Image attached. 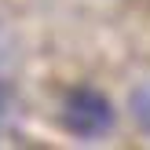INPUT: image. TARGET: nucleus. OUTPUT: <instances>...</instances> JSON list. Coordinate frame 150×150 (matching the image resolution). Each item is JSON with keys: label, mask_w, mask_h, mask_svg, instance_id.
I'll use <instances>...</instances> for the list:
<instances>
[{"label": "nucleus", "mask_w": 150, "mask_h": 150, "mask_svg": "<svg viewBox=\"0 0 150 150\" xmlns=\"http://www.w3.org/2000/svg\"><path fill=\"white\" fill-rule=\"evenodd\" d=\"M117 114H114V103L99 92V88H73L70 95L62 99V128L77 139H99L114 128Z\"/></svg>", "instance_id": "obj_1"}, {"label": "nucleus", "mask_w": 150, "mask_h": 150, "mask_svg": "<svg viewBox=\"0 0 150 150\" xmlns=\"http://www.w3.org/2000/svg\"><path fill=\"white\" fill-rule=\"evenodd\" d=\"M128 110H132V121H136L139 128L150 136V81H143V84L132 88V95H128Z\"/></svg>", "instance_id": "obj_2"}]
</instances>
